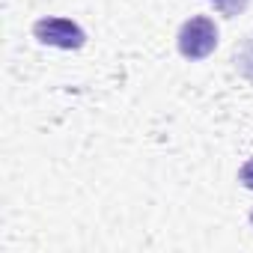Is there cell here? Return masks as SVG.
<instances>
[{
    "label": "cell",
    "instance_id": "obj_6",
    "mask_svg": "<svg viewBox=\"0 0 253 253\" xmlns=\"http://www.w3.org/2000/svg\"><path fill=\"white\" fill-rule=\"evenodd\" d=\"M250 223H253V214H250Z\"/></svg>",
    "mask_w": 253,
    "mask_h": 253
},
{
    "label": "cell",
    "instance_id": "obj_2",
    "mask_svg": "<svg viewBox=\"0 0 253 253\" xmlns=\"http://www.w3.org/2000/svg\"><path fill=\"white\" fill-rule=\"evenodd\" d=\"M33 36L42 45L51 48H63V51H78L86 42V33L81 24H75L72 18H39L33 24Z\"/></svg>",
    "mask_w": 253,
    "mask_h": 253
},
{
    "label": "cell",
    "instance_id": "obj_3",
    "mask_svg": "<svg viewBox=\"0 0 253 253\" xmlns=\"http://www.w3.org/2000/svg\"><path fill=\"white\" fill-rule=\"evenodd\" d=\"M235 63H238V69L247 75V78H253V33L247 36V42H244V48L235 54Z\"/></svg>",
    "mask_w": 253,
    "mask_h": 253
},
{
    "label": "cell",
    "instance_id": "obj_1",
    "mask_svg": "<svg viewBox=\"0 0 253 253\" xmlns=\"http://www.w3.org/2000/svg\"><path fill=\"white\" fill-rule=\"evenodd\" d=\"M176 42H179V54L185 60H206L217 45V27H214L211 18L194 15V18H188L182 24Z\"/></svg>",
    "mask_w": 253,
    "mask_h": 253
},
{
    "label": "cell",
    "instance_id": "obj_4",
    "mask_svg": "<svg viewBox=\"0 0 253 253\" xmlns=\"http://www.w3.org/2000/svg\"><path fill=\"white\" fill-rule=\"evenodd\" d=\"M211 3H214L223 15H235V12H241V9L247 6V0H211Z\"/></svg>",
    "mask_w": 253,
    "mask_h": 253
},
{
    "label": "cell",
    "instance_id": "obj_5",
    "mask_svg": "<svg viewBox=\"0 0 253 253\" xmlns=\"http://www.w3.org/2000/svg\"><path fill=\"white\" fill-rule=\"evenodd\" d=\"M238 182H241L247 191H253V158H250V161L238 170Z\"/></svg>",
    "mask_w": 253,
    "mask_h": 253
}]
</instances>
